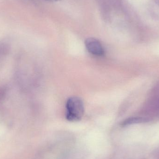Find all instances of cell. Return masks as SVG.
Wrapping results in <instances>:
<instances>
[{
	"label": "cell",
	"mask_w": 159,
	"mask_h": 159,
	"mask_svg": "<svg viewBox=\"0 0 159 159\" xmlns=\"http://www.w3.org/2000/svg\"><path fill=\"white\" fill-rule=\"evenodd\" d=\"M46 1H48V2H55L59 1V0H46Z\"/></svg>",
	"instance_id": "4"
},
{
	"label": "cell",
	"mask_w": 159,
	"mask_h": 159,
	"mask_svg": "<svg viewBox=\"0 0 159 159\" xmlns=\"http://www.w3.org/2000/svg\"><path fill=\"white\" fill-rule=\"evenodd\" d=\"M147 121L146 119L141 117H131L125 120L121 123L122 126H128L136 123H143Z\"/></svg>",
	"instance_id": "3"
},
{
	"label": "cell",
	"mask_w": 159,
	"mask_h": 159,
	"mask_svg": "<svg viewBox=\"0 0 159 159\" xmlns=\"http://www.w3.org/2000/svg\"><path fill=\"white\" fill-rule=\"evenodd\" d=\"M85 46L90 54L94 56H102L105 51L101 42L94 38H89L85 40Z\"/></svg>",
	"instance_id": "2"
},
{
	"label": "cell",
	"mask_w": 159,
	"mask_h": 159,
	"mask_svg": "<svg viewBox=\"0 0 159 159\" xmlns=\"http://www.w3.org/2000/svg\"><path fill=\"white\" fill-rule=\"evenodd\" d=\"M66 119L70 121H77L83 116L84 105L80 98L74 96L69 98L66 105Z\"/></svg>",
	"instance_id": "1"
}]
</instances>
